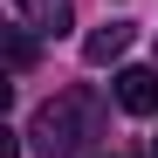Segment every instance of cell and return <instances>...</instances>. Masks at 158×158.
<instances>
[{"mask_svg": "<svg viewBox=\"0 0 158 158\" xmlns=\"http://www.w3.org/2000/svg\"><path fill=\"white\" fill-rule=\"evenodd\" d=\"M21 28H28V21H21ZM21 28H7V62H14V69H28V62H35V41L21 35Z\"/></svg>", "mask_w": 158, "mask_h": 158, "instance_id": "5b68a950", "label": "cell"}, {"mask_svg": "<svg viewBox=\"0 0 158 158\" xmlns=\"http://www.w3.org/2000/svg\"><path fill=\"white\" fill-rule=\"evenodd\" d=\"M151 151H158V138H151Z\"/></svg>", "mask_w": 158, "mask_h": 158, "instance_id": "8992f818", "label": "cell"}, {"mask_svg": "<svg viewBox=\"0 0 158 158\" xmlns=\"http://www.w3.org/2000/svg\"><path fill=\"white\" fill-rule=\"evenodd\" d=\"M14 14L28 21V28H41V35H62L69 28V0H14Z\"/></svg>", "mask_w": 158, "mask_h": 158, "instance_id": "277c9868", "label": "cell"}, {"mask_svg": "<svg viewBox=\"0 0 158 158\" xmlns=\"http://www.w3.org/2000/svg\"><path fill=\"white\" fill-rule=\"evenodd\" d=\"M83 138H89V96H83V89L41 103V117H35V151H41V158H76Z\"/></svg>", "mask_w": 158, "mask_h": 158, "instance_id": "6da1fadb", "label": "cell"}, {"mask_svg": "<svg viewBox=\"0 0 158 158\" xmlns=\"http://www.w3.org/2000/svg\"><path fill=\"white\" fill-rule=\"evenodd\" d=\"M124 48H131V21H103V28H89V35H83V62H89V69H103V62H117Z\"/></svg>", "mask_w": 158, "mask_h": 158, "instance_id": "3957f363", "label": "cell"}, {"mask_svg": "<svg viewBox=\"0 0 158 158\" xmlns=\"http://www.w3.org/2000/svg\"><path fill=\"white\" fill-rule=\"evenodd\" d=\"M117 103L131 117H158V69H117Z\"/></svg>", "mask_w": 158, "mask_h": 158, "instance_id": "7a4b0ae2", "label": "cell"}]
</instances>
